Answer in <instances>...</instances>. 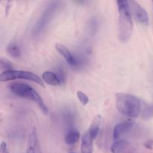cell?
<instances>
[{
	"instance_id": "6da1fadb",
	"label": "cell",
	"mask_w": 153,
	"mask_h": 153,
	"mask_svg": "<svg viewBox=\"0 0 153 153\" xmlns=\"http://www.w3.org/2000/svg\"><path fill=\"white\" fill-rule=\"evenodd\" d=\"M118 7V39L126 43L131 38L133 31L132 16L129 1H117Z\"/></svg>"
},
{
	"instance_id": "7a4b0ae2",
	"label": "cell",
	"mask_w": 153,
	"mask_h": 153,
	"mask_svg": "<svg viewBox=\"0 0 153 153\" xmlns=\"http://www.w3.org/2000/svg\"><path fill=\"white\" fill-rule=\"evenodd\" d=\"M115 103L118 111L129 118L137 117L141 113V101L132 94L118 93L115 96Z\"/></svg>"
},
{
	"instance_id": "3957f363",
	"label": "cell",
	"mask_w": 153,
	"mask_h": 153,
	"mask_svg": "<svg viewBox=\"0 0 153 153\" xmlns=\"http://www.w3.org/2000/svg\"><path fill=\"white\" fill-rule=\"evenodd\" d=\"M9 88L10 91L17 97L31 100L37 103L40 110L45 114L48 113V108L45 103L43 102V100H42L38 93L34 91L29 85L27 84L21 83V82H13L9 85Z\"/></svg>"
},
{
	"instance_id": "277c9868",
	"label": "cell",
	"mask_w": 153,
	"mask_h": 153,
	"mask_svg": "<svg viewBox=\"0 0 153 153\" xmlns=\"http://www.w3.org/2000/svg\"><path fill=\"white\" fill-rule=\"evenodd\" d=\"M16 79H22V80L31 81L38 84L40 86L45 88L43 80L34 73L24 70H9V71L2 72L0 75V81L2 82H9V81L16 80Z\"/></svg>"
},
{
	"instance_id": "5b68a950",
	"label": "cell",
	"mask_w": 153,
	"mask_h": 153,
	"mask_svg": "<svg viewBox=\"0 0 153 153\" xmlns=\"http://www.w3.org/2000/svg\"><path fill=\"white\" fill-rule=\"evenodd\" d=\"M59 6L60 2H58V1H52L42 12L41 16H40L38 20L37 21V22L34 25V28H33V34L34 36L40 34L41 31L46 28V25L49 23V22L52 20L53 16L56 13Z\"/></svg>"
},
{
	"instance_id": "8992f818",
	"label": "cell",
	"mask_w": 153,
	"mask_h": 153,
	"mask_svg": "<svg viewBox=\"0 0 153 153\" xmlns=\"http://www.w3.org/2000/svg\"><path fill=\"white\" fill-rule=\"evenodd\" d=\"M129 4L131 11L136 20L142 25H147L149 24V16L146 10L137 1H130Z\"/></svg>"
},
{
	"instance_id": "52a82bcc",
	"label": "cell",
	"mask_w": 153,
	"mask_h": 153,
	"mask_svg": "<svg viewBox=\"0 0 153 153\" xmlns=\"http://www.w3.org/2000/svg\"><path fill=\"white\" fill-rule=\"evenodd\" d=\"M112 153H138L137 149L129 142L126 140H117L111 146Z\"/></svg>"
},
{
	"instance_id": "ba28073f",
	"label": "cell",
	"mask_w": 153,
	"mask_h": 153,
	"mask_svg": "<svg viewBox=\"0 0 153 153\" xmlns=\"http://www.w3.org/2000/svg\"><path fill=\"white\" fill-rule=\"evenodd\" d=\"M26 153H42L35 128H33V129L28 134V140H27Z\"/></svg>"
},
{
	"instance_id": "9c48e42d",
	"label": "cell",
	"mask_w": 153,
	"mask_h": 153,
	"mask_svg": "<svg viewBox=\"0 0 153 153\" xmlns=\"http://www.w3.org/2000/svg\"><path fill=\"white\" fill-rule=\"evenodd\" d=\"M134 122L133 120H126L120 123L115 126L113 131V137L114 140H117L125 134L128 133L134 126Z\"/></svg>"
},
{
	"instance_id": "30bf717a",
	"label": "cell",
	"mask_w": 153,
	"mask_h": 153,
	"mask_svg": "<svg viewBox=\"0 0 153 153\" xmlns=\"http://www.w3.org/2000/svg\"><path fill=\"white\" fill-rule=\"evenodd\" d=\"M55 49L70 65H76L77 64L76 58L73 57L70 51L65 46H64L61 43H56L55 44Z\"/></svg>"
},
{
	"instance_id": "8fae6325",
	"label": "cell",
	"mask_w": 153,
	"mask_h": 153,
	"mask_svg": "<svg viewBox=\"0 0 153 153\" xmlns=\"http://www.w3.org/2000/svg\"><path fill=\"white\" fill-rule=\"evenodd\" d=\"M94 152V140L91 137L89 131L85 133L82 137L81 143V153H93Z\"/></svg>"
},
{
	"instance_id": "7c38bea8",
	"label": "cell",
	"mask_w": 153,
	"mask_h": 153,
	"mask_svg": "<svg viewBox=\"0 0 153 153\" xmlns=\"http://www.w3.org/2000/svg\"><path fill=\"white\" fill-rule=\"evenodd\" d=\"M42 79L46 84L52 85V86H59V85H61V79H60L59 76H57L53 72H44L42 75Z\"/></svg>"
},
{
	"instance_id": "4fadbf2b",
	"label": "cell",
	"mask_w": 153,
	"mask_h": 153,
	"mask_svg": "<svg viewBox=\"0 0 153 153\" xmlns=\"http://www.w3.org/2000/svg\"><path fill=\"white\" fill-rule=\"evenodd\" d=\"M101 116H100V115H97V116L94 118V120H93L89 130H88L91 137H92V139L94 140H95L96 138L97 137V136H98L99 131H100V125H101Z\"/></svg>"
},
{
	"instance_id": "5bb4252c",
	"label": "cell",
	"mask_w": 153,
	"mask_h": 153,
	"mask_svg": "<svg viewBox=\"0 0 153 153\" xmlns=\"http://www.w3.org/2000/svg\"><path fill=\"white\" fill-rule=\"evenodd\" d=\"M7 54L12 58H17L20 56V48L16 43H10L6 49Z\"/></svg>"
},
{
	"instance_id": "9a60e30c",
	"label": "cell",
	"mask_w": 153,
	"mask_h": 153,
	"mask_svg": "<svg viewBox=\"0 0 153 153\" xmlns=\"http://www.w3.org/2000/svg\"><path fill=\"white\" fill-rule=\"evenodd\" d=\"M80 134L77 131H71L66 135L65 142L67 145H73L79 140Z\"/></svg>"
},
{
	"instance_id": "2e32d148",
	"label": "cell",
	"mask_w": 153,
	"mask_h": 153,
	"mask_svg": "<svg viewBox=\"0 0 153 153\" xmlns=\"http://www.w3.org/2000/svg\"><path fill=\"white\" fill-rule=\"evenodd\" d=\"M0 68L1 70H4L3 72L9 71V70H13V65L10 61H8L6 58H1V59H0Z\"/></svg>"
},
{
	"instance_id": "e0dca14e",
	"label": "cell",
	"mask_w": 153,
	"mask_h": 153,
	"mask_svg": "<svg viewBox=\"0 0 153 153\" xmlns=\"http://www.w3.org/2000/svg\"><path fill=\"white\" fill-rule=\"evenodd\" d=\"M142 117L145 120L150 119L153 117V104L146 105L142 111Z\"/></svg>"
},
{
	"instance_id": "ac0fdd59",
	"label": "cell",
	"mask_w": 153,
	"mask_h": 153,
	"mask_svg": "<svg viewBox=\"0 0 153 153\" xmlns=\"http://www.w3.org/2000/svg\"><path fill=\"white\" fill-rule=\"evenodd\" d=\"M76 94H77V97L78 98H79L80 102L82 103L83 105H86L88 103V102H89V99H88V96H87L85 93L82 92V91H78V92L76 93Z\"/></svg>"
},
{
	"instance_id": "d6986e66",
	"label": "cell",
	"mask_w": 153,
	"mask_h": 153,
	"mask_svg": "<svg viewBox=\"0 0 153 153\" xmlns=\"http://www.w3.org/2000/svg\"><path fill=\"white\" fill-rule=\"evenodd\" d=\"M0 152L1 153H9L7 150V143L5 142L2 141L1 143V146H0Z\"/></svg>"
}]
</instances>
